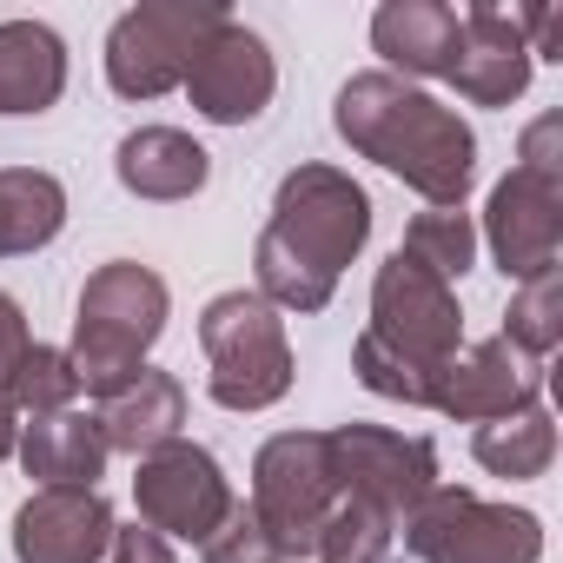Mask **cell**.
I'll list each match as a JSON object with an SVG mask.
<instances>
[{
	"label": "cell",
	"mask_w": 563,
	"mask_h": 563,
	"mask_svg": "<svg viewBox=\"0 0 563 563\" xmlns=\"http://www.w3.org/2000/svg\"><path fill=\"white\" fill-rule=\"evenodd\" d=\"M372 239V192L325 159H306L278 179L272 219L252 245V278L272 312H325L339 292V272Z\"/></svg>",
	"instance_id": "obj_1"
},
{
	"label": "cell",
	"mask_w": 563,
	"mask_h": 563,
	"mask_svg": "<svg viewBox=\"0 0 563 563\" xmlns=\"http://www.w3.org/2000/svg\"><path fill=\"white\" fill-rule=\"evenodd\" d=\"M332 126L358 159H378L391 179H405L431 206H464L477 179V133L464 126V113L385 67L352 74L339 87Z\"/></svg>",
	"instance_id": "obj_2"
},
{
	"label": "cell",
	"mask_w": 563,
	"mask_h": 563,
	"mask_svg": "<svg viewBox=\"0 0 563 563\" xmlns=\"http://www.w3.org/2000/svg\"><path fill=\"white\" fill-rule=\"evenodd\" d=\"M166 312H173V292H166V278L140 258H107L87 272V286H80V306H74V378L80 391H113L126 385L146 352L159 345L166 332Z\"/></svg>",
	"instance_id": "obj_3"
},
{
	"label": "cell",
	"mask_w": 563,
	"mask_h": 563,
	"mask_svg": "<svg viewBox=\"0 0 563 563\" xmlns=\"http://www.w3.org/2000/svg\"><path fill=\"white\" fill-rule=\"evenodd\" d=\"M199 352H206V391L225 411H265L292 391V339L258 292H219L199 312Z\"/></svg>",
	"instance_id": "obj_4"
},
{
	"label": "cell",
	"mask_w": 563,
	"mask_h": 563,
	"mask_svg": "<svg viewBox=\"0 0 563 563\" xmlns=\"http://www.w3.org/2000/svg\"><path fill=\"white\" fill-rule=\"evenodd\" d=\"M339 504V477H332V444L325 431H278L258 444L252 457V517L258 530L278 543L286 563H312V537Z\"/></svg>",
	"instance_id": "obj_5"
},
{
	"label": "cell",
	"mask_w": 563,
	"mask_h": 563,
	"mask_svg": "<svg viewBox=\"0 0 563 563\" xmlns=\"http://www.w3.org/2000/svg\"><path fill=\"white\" fill-rule=\"evenodd\" d=\"M405 550L418 563H537L543 517L517 504H490L464 484H438L405 523Z\"/></svg>",
	"instance_id": "obj_6"
},
{
	"label": "cell",
	"mask_w": 563,
	"mask_h": 563,
	"mask_svg": "<svg viewBox=\"0 0 563 563\" xmlns=\"http://www.w3.org/2000/svg\"><path fill=\"white\" fill-rule=\"evenodd\" d=\"M225 21L219 0H140L107 27V87L120 100H159L186 80L199 41Z\"/></svg>",
	"instance_id": "obj_7"
},
{
	"label": "cell",
	"mask_w": 563,
	"mask_h": 563,
	"mask_svg": "<svg viewBox=\"0 0 563 563\" xmlns=\"http://www.w3.org/2000/svg\"><path fill=\"white\" fill-rule=\"evenodd\" d=\"M372 345H385L391 358H405L411 372L438 378V365L451 352H464V312L451 278H438L431 265H418L411 252H391L372 278Z\"/></svg>",
	"instance_id": "obj_8"
},
{
	"label": "cell",
	"mask_w": 563,
	"mask_h": 563,
	"mask_svg": "<svg viewBox=\"0 0 563 563\" xmlns=\"http://www.w3.org/2000/svg\"><path fill=\"white\" fill-rule=\"evenodd\" d=\"M325 444H332L339 497H358V504L385 510L391 523H405V517L438 490V444L418 438V431L339 424V431H325Z\"/></svg>",
	"instance_id": "obj_9"
},
{
	"label": "cell",
	"mask_w": 563,
	"mask_h": 563,
	"mask_svg": "<svg viewBox=\"0 0 563 563\" xmlns=\"http://www.w3.org/2000/svg\"><path fill=\"white\" fill-rule=\"evenodd\" d=\"M133 504H140V523L159 530L166 543H206L239 497H232V477L219 471V457L206 444L173 438V444H159V451L140 457Z\"/></svg>",
	"instance_id": "obj_10"
},
{
	"label": "cell",
	"mask_w": 563,
	"mask_h": 563,
	"mask_svg": "<svg viewBox=\"0 0 563 563\" xmlns=\"http://www.w3.org/2000/svg\"><path fill=\"white\" fill-rule=\"evenodd\" d=\"M477 239L490 245V258L510 286L550 272L563 258V173L510 166L484 199V232Z\"/></svg>",
	"instance_id": "obj_11"
},
{
	"label": "cell",
	"mask_w": 563,
	"mask_h": 563,
	"mask_svg": "<svg viewBox=\"0 0 563 563\" xmlns=\"http://www.w3.org/2000/svg\"><path fill=\"white\" fill-rule=\"evenodd\" d=\"M179 87H186V100H192L199 120H212V126H252L272 107V93H278V60H272V47L245 21L225 14L199 41V54H192V67H186Z\"/></svg>",
	"instance_id": "obj_12"
},
{
	"label": "cell",
	"mask_w": 563,
	"mask_h": 563,
	"mask_svg": "<svg viewBox=\"0 0 563 563\" xmlns=\"http://www.w3.org/2000/svg\"><path fill=\"white\" fill-rule=\"evenodd\" d=\"M530 405H543V365L523 358L510 339H484V345H464L438 365L424 411L457 418V424H490V418H510Z\"/></svg>",
	"instance_id": "obj_13"
},
{
	"label": "cell",
	"mask_w": 563,
	"mask_h": 563,
	"mask_svg": "<svg viewBox=\"0 0 563 563\" xmlns=\"http://www.w3.org/2000/svg\"><path fill=\"white\" fill-rule=\"evenodd\" d=\"M530 41H523V14L517 8H464L457 14V60H451V87L471 107H510L530 87Z\"/></svg>",
	"instance_id": "obj_14"
},
{
	"label": "cell",
	"mask_w": 563,
	"mask_h": 563,
	"mask_svg": "<svg viewBox=\"0 0 563 563\" xmlns=\"http://www.w3.org/2000/svg\"><path fill=\"white\" fill-rule=\"evenodd\" d=\"M8 537L14 563H100L113 550V504L100 490H34Z\"/></svg>",
	"instance_id": "obj_15"
},
{
	"label": "cell",
	"mask_w": 563,
	"mask_h": 563,
	"mask_svg": "<svg viewBox=\"0 0 563 563\" xmlns=\"http://www.w3.org/2000/svg\"><path fill=\"white\" fill-rule=\"evenodd\" d=\"M93 424H100L107 451H126L140 464L146 451H159V444L179 438V424H186V385L173 372H159V365H140L126 385L100 391Z\"/></svg>",
	"instance_id": "obj_16"
},
{
	"label": "cell",
	"mask_w": 563,
	"mask_h": 563,
	"mask_svg": "<svg viewBox=\"0 0 563 563\" xmlns=\"http://www.w3.org/2000/svg\"><path fill=\"white\" fill-rule=\"evenodd\" d=\"M372 54H385V74L398 80H444L457 60V8L444 0H385L372 14Z\"/></svg>",
	"instance_id": "obj_17"
},
{
	"label": "cell",
	"mask_w": 563,
	"mask_h": 563,
	"mask_svg": "<svg viewBox=\"0 0 563 563\" xmlns=\"http://www.w3.org/2000/svg\"><path fill=\"white\" fill-rule=\"evenodd\" d=\"M113 179L133 199L173 206V199H192L212 179V153L192 133H179V126H133L120 140V153H113Z\"/></svg>",
	"instance_id": "obj_18"
},
{
	"label": "cell",
	"mask_w": 563,
	"mask_h": 563,
	"mask_svg": "<svg viewBox=\"0 0 563 563\" xmlns=\"http://www.w3.org/2000/svg\"><path fill=\"white\" fill-rule=\"evenodd\" d=\"M21 471L41 484V490H100V471H107V438L93 424V411H47L21 431Z\"/></svg>",
	"instance_id": "obj_19"
},
{
	"label": "cell",
	"mask_w": 563,
	"mask_h": 563,
	"mask_svg": "<svg viewBox=\"0 0 563 563\" xmlns=\"http://www.w3.org/2000/svg\"><path fill=\"white\" fill-rule=\"evenodd\" d=\"M67 93V41L47 21H0V120L47 113Z\"/></svg>",
	"instance_id": "obj_20"
},
{
	"label": "cell",
	"mask_w": 563,
	"mask_h": 563,
	"mask_svg": "<svg viewBox=\"0 0 563 563\" xmlns=\"http://www.w3.org/2000/svg\"><path fill=\"white\" fill-rule=\"evenodd\" d=\"M471 457H477L490 477H510V484L543 477V471H550V457H556V424H550V411H543V405L510 411V418H490V424H477V431H471Z\"/></svg>",
	"instance_id": "obj_21"
},
{
	"label": "cell",
	"mask_w": 563,
	"mask_h": 563,
	"mask_svg": "<svg viewBox=\"0 0 563 563\" xmlns=\"http://www.w3.org/2000/svg\"><path fill=\"white\" fill-rule=\"evenodd\" d=\"M0 192H8V232L14 252H41L67 225V186L41 166H0Z\"/></svg>",
	"instance_id": "obj_22"
},
{
	"label": "cell",
	"mask_w": 563,
	"mask_h": 563,
	"mask_svg": "<svg viewBox=\"0 0 563 563\" xmlns=\"http://www.w3.org/2000/svg\"><path fill=\"white\" fill-rule=\"evenodd\" d=\"M497 339H510V345H517L523 358H537V365L563 345V265L523 278V286L510 292V312H504V332H497Z\"/></svg>",
	"instance_id": "obj_23"
},
{
	"label": "cell",
	"mask_w": 563,
	"mask_h": 563,
	"mask_svg": "<svg viewBox=\"0 0 563 563\" xmlns=\"http://www.w3.org/2000/svg\"><path fill=\"white\" fill-rule=\"evenodd\" d=\"M418 265H431L438 278H464L477 265V219L464 206H424L411 225H405V245Z\"/></svg>",
	"instance_id": "obj_24"
},
{
	"label": "cell",
	"mask_w": 563,
	"mask_h": 563,
	"mask_svg": "<svg viewBox=\"0 0 563 563\" xmlns=\"http://www.w3.org/2000/svg\"><path fill=\"white\" fill-rule=\"evenodd\" d=\"M8 405L21 411V418H47V411H67L74 398H80V378H74V358H67V345H27L21 352V365L8 372Z\"/></svg>",
	"instance_id": "obj_25"
},
{
	"label": "cell",
	"mask_w": 563,
	"mask_h": 563,
	"mask_svg": "<svg viewBox=\"0 0 563 563\" xmlns=\"http://www.w3.org/2000/svg\"><path fill=\"white\" fill-rule=\"evenodd\" d=\"M391 537H398V523H391L385 510H372V504H358V497H339L332 517H325L319 537H312V563H385Z\"/></svg>",
	"instance_id": "obj_26"
},
{
	"label": "cell",
	"mask_w": 563,
	"mask_h": 563,
	"mask_svg": "<svg viewBox=\"0 0 563 563\" xmlns=\"http://www.w3.org/2000/svg\"><path fill=\"white\" fill-rule=\"evenodd\" d=\"M199 556H206V563H286V556H278V543L258 530V517H252L245 504L225 510V523L199 543Z\"/></svg>",
	"instance_id": "obj_27"
},
{
	"label": "cell",
	"mask_w": 563,
	"mask_h": 563,
	"mask_svg": "<svg viewBox=\"0 0 563 563\" xmlns=\"http://www.w3.org/2000/svg\"><path fill=\"white\" fill-rule=\"evenodd\" d=\"M517 166H537V173H563V113H537L517 140Z\"/></svg>",
	"instance_id": "obj_28"
},
{
	"label": "cell",
	"mask_w": 563,
	"mask_h": 563,
	"mask_svg": "<svg viewBox=\"0 0 563 563\" xmlns=\"http://www.w3.org/2000/svg\"><path fill=\"white\" fill-rule=\"evenodd\" d=\"M107 563H179V556H173V543H166L159 530H146V523H113Z\"/></svg>",
	"instance_id": "obj_29"
},
{
	"label": "cell",
	"mask_w": 563,
	"mask_h": 563,
	"mask_svg": "<svg viewBox=\"0 0 563 563\" xmlns=\"http://www.w3.org/2000/svg\"><path fill=\"white\" fill-rule=\"evenodd\" d=\"M34 345V332H27V312H21V299L14 292H0V385H8V372L21 365V352Z\"/></svg>",
	"instance_id": "obj_30"
},
{
	"label": "cell",
	"mask_w": 563,
	"mask_h": 563,
	"mask_svg": "<svg viewBox=\"0 0 563 563\" xmlns=\"http://www.w3.org/2000/svg\"><path fill=\"white\" fill-rule=\"evenodd\" d=\"M21 451V411L8 405V391H0V464H8Z\"/></svg>",
	"instance_id": "obj_31"
},
{
	"label": "cell",
	"mask_w": 563,
	"mask_h": 563,
	"mask_svg": "<svg viewBox=\"0 0 563 563\" xmlns=\"http://www.w3.org/2000/svg\"><path fill=\"white\" fill-rule=\"evenodd\" d=\"M0 258H14V232H8V192H0Z\"/></svg>",
	"instance_id": "obj_32"
}]
</instances>
